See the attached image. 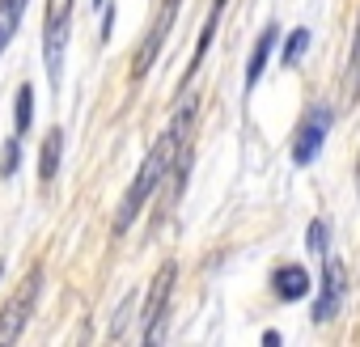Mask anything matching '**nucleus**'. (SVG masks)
Listing matches in <instances>:
<instances>
[{
  "mask_svg": "<svg viewBox=\"0 0 360 347\" xmlns=\"http://www.w3.org/2000/svg\"><path fill=\"white\" fill-rule=\"evenodd\" d=\"M60 148H64V131L51 127L47 140H43V161H39V174H43L47 187H51V178H56V169H60Z\"/></svg>",
  "mask_w": 360,
  "mask_h": 347,
  "instance_id": "11",
  "label": "nucleus"
},
{
  "mask_svg": "<svg viewBox=\"0 0 360 347\" xmlns=\"http://www.w3.org/2000/svg\"><path fill=\"white\" fill-rule=\"evenodd\" d=\"M330 123H335V110H330V106H314V110H305L301 131H297V148H292V161H297V165H309V161L318 157V148H322Z\"/></svg>",
  "mask_w": 360,
  "mask_h": 347,
  "instance_id": "6",
  "label": "nucleus"
},
{
  "mask_svg": "<svg viewBox=\"0 0 360 347\" xmlns=\"http://www.w3.org/2000/svg\"><path fill=\"white\" fill-rule=\"evenodd\" d=\"M30 106H34V89L22 85V89H18V106H13V136H18V140L30 131Z\"/></svg>",
  "mask_w": 360,
  "mask_h": 347,
  "instance_id": "13",
  "label": "nucleus"
},
{
  "mask_svg": "<svg viewBox=\"0 0 360 347\" xmlns=\"http://www.w3.org/2000/svg\"><path fill=\"white\" fill-rule=\"evenodd\" d=\"M271 288H276L280 301H301V296L309 292V275H305V267L288 263V267H280V271L271 275Z\"/></svg>",
  "mask_w": 360,
  "mask_h": 347,
  "instance_id": "8",
  "label": "nucleus"
},
{
  "mask_svg": "<svg viewBox=\"0 0 360 347\" xmlns=\"http://www.w3.org/2000/svg\"><path fill=\"white\" fill-rule=\"evenodd\" d=\"M0 275H5V263H0Z\"/></svg>",
  "mask_w": 360,
  "mask_h": 347,
  "instance_id": "18",
  "label": "nucleus"
},
{
  "mask_svg": "<svg viewBox=\"0 0 360 347\" xmlns=\"http://www.w3.org/2000/svg\"><path fill=\"white\" fill-rule=\"evenodd\" d=\"M68 30H72V0H47V18H43V64H47L51 85H60V72H64Z\"/></svg>",
  "mask_w": 360,
  "mask_h": 347,
  "instance_id": "2",
  "label": "nucleus"
},
{
  "mask_svg": "<svg viewBox=\"0 0 360 347\" xmlns=\"http://www.w3.org/2000/svg\"><path fill=\"white\" fill-rule=\"evenodd\" d=\"M39 288H43V271H30L22 280V288L13 292V301L5 305V313H0V343H13L26 330V322H30V313L39 305Z\"/></svg>",
  "mask_w": 360,
  "mask_h": 347,
  "instance_id": "4",
  "label": "nucleus"
},
{
  "mask_svg": "<svg viewBox=\"0 0 360 347\" xmlns=\"http://www.w3.org/2000/svg\"><path fill=\"white\" fill-rule=\"evenodd\" d=\"M276 43H280V30H276V26H267V30L259 34V43H255V55H250V64H246V89H255V85H259V77H263V68H267V55L276 51Z\"/></svg>",
  "mask_w": 360,
  "mask_h": 347,
  "instance_id": "9",
  "label": "nucleus"
},
{
  "mask_svg": "<svg viewBox=\"0 0 360 347\" xmlns=\"http://www.w3.org/2000/svg\"><path fill=\"white\" fill-rule=\"evenodd\" d=\"M94 5H102V0H94Z\"/></svg>",
  "mask_w": 360,
  "mask_h": 347,
  "instance_id": "19",
  "label": "nucleus"
},
{
  "mask_svg": "<svg viewBox=\"0 0 360 347\" xmlns=\"http://www.w3.org/2000/svg\"><path fill=\"white\" fill-rule=\"evenodd\" d=\"M178 9H183V0H161V9H157L153 26H148V34H144L140 51H136V60H131V77H136V81H144V77H148V68L157 64V55H161V47H165L169 30H174V22H178Z\"/></svg>",
  "mask_w": 360,
  "mask_h": 347,
  "instance_id": "3",
  "label": "nucleus"
},
{
  "mask_svg": "<svg viewBox=\"0 0 360 347\" xmlns=\"http://www.w3.org/2000/svg\"><path fill=\"white\" fill-rule=\"evenodd\" d=\"M22 161V144H18V136L5 144V157H0V174H13V165Z\"/></svg>",
  "mask_w": 360,
  "mask_h": 347,
  "instance_id": "16",
  "label": "nucleus"
},
{
  "mask_svg": "<svg viewBox=\"0 0 360 347\" xmlns=\"http://www.w3.org/2000/svg\"><path fill=\"white\" fill-rule=\"evenodd\" d=\"M221 13H225V0H212V9H208V22H204V30H200V43H195V55H191V68H187V77H195L200 60L208 55V47H212V34H217V26H221Z\"/></svg>",
  "mask_w": 360,
  "mask_h": 347,
  "instance_id": "10",
  "label": "nucleus"
},
{
  "mask_svg": "<svg viewBox=\"0 0 360 347\" xmlns=\"http://www.w3.org/2000/svg\"><path fill=\"white\" fill-rule=\"evenodd\" d=\"M305 47H309V30H292V34H288V47H284V64L292 68V64L305 55Z\"/></svg>",
  "mask_w": 360,
  "mask_h": 347,
  "instance_id": "14",
  "label": "nucleus"
},
{
  "mask_svg": "<svg viewBox=\"0 0 360 347\" xmlns=\"http://www.w3.org/2000/svg\"><path fill=\"white\" fill-rule=\"evenodd\" d=\"M174 275H178V267L174 263H165L157 275H153V288H148V301H144V330H140V339L144 343H157L165 330H161V322H165V305H169V292H174Z\"/></svg>",
  "mask_w": 360,
  "mask_h": 347,
  "instance_id": "5",
  "label": "nucleus"
},
{
  "mask_svg": "<svg viewBox=\"0 0 360 347\" xmlns=\"http://www.w3.org/2000/svg\"><path fill=\"white\" fill-rule=\"evenodd\" d=\"M22 13H26V0H0V51H5V47H9V39L18 34Z\"/></svg>",
  "mask_w": 360,
  "mask_h": 347,
  "instance_id": "12",
  "label": "nucleus"
},
{
  "mask_svg": "<svg viewBox=\"0 0 360 347\" xmlns=\"http://www.w3.org/2000/svg\"><path fill=\"white\" fill-rule=\"evenodd\" d=\"M191 123H195V98L178 106V114L169 119V127L157 136V144L148 148L144 165L136 169V178H131V187H127V195H123V204H119V216H115V233H127V229H131V221H136V216L144 212V204L153 199V191L169 178L174 161L183 157V148H187Z\"/></svg>",
  "mask_w": 360,
  "mask_h": 347,
  "instance_id": "1",
  "label": "nucleus"
},
{
  "mask_svg": "<svg viewBox=\"0 0 360 347\" xmlns=\"http://www.w3.org/2000/svg\"><path fill=\"white\" fill-rule=\"evenodd\" d=\"M352 98H360V22H356V43H352Z\"/></svg>",
  "mask_w": 360,
  "mask_h": 347,
  "instance_id": "15",
  "label": "nucleus"
},
{
  "mask_svg": "<svg viewBox=\"0 0 360 347\" xmlns=\"http://www.w3.org/2000/svg\"><path fill=\"white\" fill-rule=\"evenodd\" d=\"M309 246H314L318 254H326V225H322V221L309 225Z\"/></svg>",
  "mask_w": 360,
  "mask_h": 347,
  "instance_id": "17",
  "label": "nucleus"
},
{
  "mask_svg": "<svg viewBox=\"0 0 360 347\" xmlns=\"http://www.w3.org/2000/svg\"><path fill=\"white\" fill-rule=\"evenodd\" d=\"M343 288H347V271H343V263H339V258H326L322 296H318V305H314V317H318V322H330V317H335V309H339V301H343Z\"/></svg>",
  "mask_w": 360,
  "mask_h": 347,
  "instance_id": "7",
  "label": "nucleus"
}]
</instances>
